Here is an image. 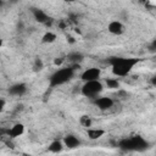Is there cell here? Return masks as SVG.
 I'll list each match as a JSON object with an SVG mask.
<instances>
[{
	"mask_svg": "<svg viewBox=\"0 0 156 156\" xmlns=\"http://www.w3.org/2000/svg\"><path fill=\"white\" fill-rule=\"evenodd\" d=\"M1 45H2V40L0 39V48H1Z\"/></svg>",
	"mask_w": 156,
	"mask_h": 156,
	"instance_id": "cell-23",
	"label": "cell"
},
{
	"mask_svg": "<svg viewBox=\"0 0 156 156\" xmlns=\"http://www.w3.org/2000/svg\"><path fill=\"white\" fill-rule=\"evenodd\" d=\"M63 61H65L63 57H56L55 61H54V63H55V66H61L63 63Z\"/></svg>",
	"mask_w": 156,
	"mask_h": 156,
	"instance_id": "cell-19",
	"label": "cell"
},
{
	"mask_svg": "<svg viewBox=\"0 0 156 156\" xmlns=\"http://www.w3.org/2000/svg\"><path fill=\"white\" fill-rule=\"evenodd\" d=\"M105 83H106L108 89H118L119 88V82L115 78H106Z\"/></svg>",
	"mask_w": 156,
	"mask_h": 156,
	"instance_id": "cell-16",
	"label": "cell"
},
{
	"mask_svg": "<svg viewBox=\"0 0 156 156\" xmlns=\"http://www.w3.org/2000/svg\"><path fill=\"white\" fill-rule=\"evenodd\" d=\"M33 17L37 22L39 23H44V24H48L49 23V16L40 9H33Z\"/></svg>",
	"mask_w": 156,
	"mask_h": 156,
	"instance_id": "cell-11",
	"label": "cell"
},
{
	"mask_svg": "<svg viewBox=\"0 0 156 156\" xmlns=\"http://www.w3.org/2000/svg\"><path fill=\"white\" fill-rule=\"evenodd\" d=\"M107 29L111 34H115V35H121L123 32H124V27L123 24L119 22V21H112L108 23L107 26Z\"/></svg>",
	"mask_w": 156,
	"mask_h": 156,
	"instance_id": "cell-8",
	"label": "cell"
},
{
	"mask_svg": "<svg viewBox=\"0 0 156 156\" xmlns=\"http://www.w3.org/2000/svg\"><path fill=\"white\" fill-rule=\"evenodd\" d=\"M100 76H101V69H100V68H98V67H90V68H87V69L80 74V78H82V80L88 82V80L99 79Z\"/></svg>",
	"mask_w": 156,
	"mask_h": 156,
	"instance_id": "cell-5",
	"label": "cell"
},
{
	"mask_svg": "<svg viewBox=\"0 0 156 156\" xmlns=\"http://www.w3.org/2000/svg\"><path fill=\"white\" fill-rule=\"evenodd\" d=\"M77 67H79L78 63H73V66L71 67H65V68H60L57 71H55L50 79H49V84L50 87H58V85H62L65 83H67L68 80H71L74 76V72L77 69Z\"/></svg>",
	"mask_w": 156,
	"mask_h": 156,
	"instance_id": "cell-2",
	"label": "cell"
},
{
	"mask_svg": "<svg viewBox=\"0 0 156 156\" xmlns=\"http://www.w3.org/2000/svg\"><path fill=\"white\" fill-rule=\"evenodd\" d=\"M26 91H27V85H26L24 83H17V84H13V85L9 89L10 95H13V96H22Z\"/></svg>",
	"mask_w": 156,
	"mask_h": 156,
	"instance_id": "cell-9",
	"label": "cell"
},
{
	"mask_svg": "<svg viewBox=\"0 0 156 156\" xmlns=\"http://www.w3.org/2000/svg\"><path fill=\"white\" fill-rule=\"evenodd\" d=\"M65 1H68V2H73V1H76V0H65Z\"/></svg>",
	"mask_w": 156,
	"mask_h": 156,
	"instance_id": "cell-22",
	"label": "cell"
},
{
	"mask_svg": "<svg viewBox=\"0 0 156 156\" xmlns=\"http://www.w3.org/2000/svg\"><path fill=\"white\" fill-rule=\"evenodd\" d=\"M55 40H56V34L52 33V32H46V33L43 35V38H41V41L45 43V44H51V43H54Z\"/></svg>",
	"mask_w": 156,
	"mask_h": 156,
	"instance_id": "cell-14",
	"label": "cell"
},
{
	"mask_svg": "<svg viewBox=\"0 0 156 156\" xmlns=\"http://www.w3.org/2000/svg\"><path fill=\"white\" fill-rule=\"evenodd\" d=\"M95 105L98 106V108H100V110H102V111H105V110H108V108H111L112 106H113V100L111 99V98H107V96H101V98H98V99H95Z\"/></svg>",
	"mask_w": 156,
	"mask_h": 156,
	"instance_id": "cell-6",
	"label": "cell"
},
{
	"mask_svg": "<svg viewBox=\"0 0 156 156\" xmlns=\"http://www.w3.org/2000/svg\"><path fill=\"white\" fill-rule=\"evenodd\" d=\"M23 133H24V126L22 123H16L11 128L7 129L6 135L10 136V138H17V136L22 135Z\"/></svg>",
	"mask_w": 156,
	"mask_h": 156,
	"instance_id": "cell-7",
	"label": "cell"
},
{
	"mask_svg": "<svg viewBox=\"0 0 156 156\" xmlns=\"http://www.w3.org/2000/svg\"><path fill=\"white\" fill-rule=\"evenodd\" d=\"M62 149H63V143L60 141V140H54V141H51L50 145H49V151L55 152V154L62 151Z\"/></svg>",
	"mask_w": 156,
	"mask_h": 156,
	"instance_id": "cell-13",
	"label": "cell"
},
{
	"mask_svg": "<svg viewBox=\"0 0 156 156\" xmlns=\"http://www.w3.org/2000/svg\"><path fill=\"white\" fill-rule=\"evenodd\" d=\"M63 145L67 146L68 149H76L80 145V140L76 136V135H72V134H68L63 138Z\"/></svg>",
	"mask_w": 156,
	"mask_h": 156,
	"instance_id": "cell-10",
	"label": "cell"
},
{
	"mask_svg": "<svg viewBox=\"0 0 156 156\" xmlns=\"http://www.w3.org/2000/svg\"><path fill=\"white\" fill-rule=\"evenodd\" d=\"M80 123H82L84 127H90V124H91V119H90L89 117H87V116H83V117L80 118Z\"/></svg>",
	"mask_w": 156,
	"mask_h": 156,
	"instance_id": "cell-18",
	"label": "cell"
},
{
	"mask_svg": "<svg viewBox=\"0 0 156 156\" xmlns=\"http://www.w3.org/2000/svg\"><path fill=\"white\" fill-rule=\"evenodd\" d=\"M1 4H2V0H0V5H1Z\"/></svg>",
	"mask_w": 156,
	"mask_h": 156,
	"instance_id": "cell-24",
	"label": "cell"
},
{
	"mask_svg": "<svg viewBox=\"0 0 156 156\" xmlns=\"http://www.w3.org/2000/svg\"><path fill=\"white\" fill-rule=\"evenodd\" d=\"M119 147H122L124 150H144L147 147V143L141 136H133L129 139L121 140Z\"/></svg>",
	"mask_w": 156,
	"mask_h": 156,
	"instance_id": "cell-4",
	"label": "cell"
},
{
	"mask_svg": "<svg viewBox=\"0 0 156 156\" xmlns=\"http://www.w3.org/2000/svg\"><path fill=\"white\" fill-rule=\"evenodd\" d=\"M4 107H5V100L4 99H0V112L4 110Z\"/></svg>",
	"mask_w": 156,
	"mask_h": 156,
	"instance_id": "cell-20",
	"label": "cell"
},
{
	"mask_svg": "<svg viewBox=\"0 0 156 156\" xmlns=\"http://www.w3.org/2000/svg\"><path fill=\"white\" fill-rule=\"evenodd\" d=\"M68 60L72 62V63H78L83 60V55L80 52H71L68 55Z\"/></svg>",
	"mask_w": 156,
	"mask_h": 156,
	"instance_id": "cell-15",
	"label": "cell"
},
{
	"mask_svg": "<svg viewBox=\"0 0 156 156\" xmlns=\"http://www.w3.org/2000/svg\"><path fill=\"white\" fill-rule=\"evenodd\" d=\"M104 90V85L99 79L84 82L82 87V94L87 98H95Z\"/></svg>",
	"mask_w": 156,
	"mask_h": 156,
	"instance_id": "cell-3",
	"label": "cell"
},
{
	"mask_svg": "<svg viewBox=\"0 0 156 156\" xmlns=\"http://www.w3.org/2000/svg\"><path fill=\"white\" fill-rule=\"evenodd\" d=\"M67 40H68L71 44H73V43H74V38H72V37H68V38H67Z\"/></svg>",
	"mask_w": 156,
	"mask_h": 156,
	"instance_id": "cell-21",
	"label": "cell"
},
{
	"mask_svg": "<svg viewBox=\"0 0 156 156\" xmlns=\"http://www.w3.org/2000/svg\"><path fill=\"white\" fill-rule=\"evenodd\" d=\"M43 67H44V63H43L41 58H35V61H34V66H33L34 71H40V69H43Z\"/></svg>",
	"mask_w": 156,
	"mask_h": 156,
	"instance_id": "cell-17",
	"label": "cell"
},
{
	"mask_svg": "<svg viewBox=\"0 0 156 156\" xmlns=\"http://www.w3.org/2000/svg\"><path fill=\"white\" fill-rule=\"evenodd\" d=\"M140 60L136 57H112L110 63L112 66V73L117 77H124L129 74L133 67Z\"/></svg>",
	"mask_w": 156,
	"mask_h": 156,
	"instance_id": "cell-1",
	"label": "cell"
},
{
	"mask_svg": "<svg viewBox=\"0 0 156 156\" xmlns=\"http://www.w3.org/2000/svg\"><path fill=\"white\" fill-rule=\"evenodd\" d=\"M104 134H105V130L100 129V128H88V130H87V135L90 140H98Z\"/></svg>",
	"mask_w": 156,
	"mask_h": 156,
	"instance_id": "cell-12",
	"label": "cell"
}]
</instances>
